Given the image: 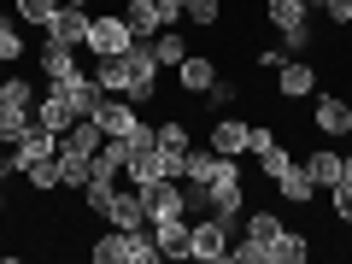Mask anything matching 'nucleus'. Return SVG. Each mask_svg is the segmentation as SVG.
Instances as JSON below:
<instances>
[{"label":"nucleus","mask_w":352,"mask_h":264,"mask_svg":"<svg viewBox=\"0 0 352 264\" xmlns=\"http://www.w3.org/2000/svg\"><path fill=\"white\" fill-rule=\"evenodd\" d=\"M106 223H112V229H153V212H147V200H141V188L129 182V170H124V182L112 188Z\"/></svg>","instance_id":"3"},{"label":"nucleus","mask_w":352,"mask_h":264,"mask_svg":"<svg viewBox=\"0 0 352 264\" xmlns=\"http://www.w3.org/2000/svg\"><path fill=\"white\" fill-rule=\"evenodd\" d=\"M276 94H282V100H305V94H317V65L311 59H288L276 71Z\"/></svg>","instance_id":"18"},{"label":"nucleus","mask_w":352,"mask_h":264,"mask_svg":"<svg viewBox=\"0 0 352 264\" xmlns=\"http://www.w3.org/2000/svg\"><path fill=\"white\" fill-rule=\"evenodd\" d=\"M247 153L258 159L264 182H276V176L288 170L294 159H300V153H288V147H282V135H276V129H264V124H252V147H247Z\"/></svg>","instance_id":"6"},{"label":"nucleus","mask_w":352,"mask_h":264,"mask_svg":"<svg viewBox=\"0 0 352 264\" xmlns=\"http://www.w3.org/2000/svg\"><path fill=\"white\" fill-rule=\"evenodd\" d=\"M0 217H6V194H0Z\"/></svg>","instance_id":"36"},{"label":"nucleus","mask_w":352,"mask_h":264,"mask_svg":"<svg viewBox=\"0 0 352 264\" xmlns=\"http://www.w3.org/2000/svg\"><path fill=\"white\" fill-rule=\"evenodd\" d=\"M65 94H71L76 118H94V112H100V100H106V88L94 82V76H82V71H76V76H65Z\"/></svg>","instance_id":"22"},{"label":"nucleus","mask_w":352,"mask_h":264,"mask_svg":"<svg viewBox=\"0 0 352 264\" xmlns=\"http://www.w3.org/2000/svg\"><path fill=\"white\" fill-rule=\"evenodd\" d=\"M153 241H159V252L170 264H182L194 252V223H188V212L182 217H159V223H153Z\"/></svg>","instance_id":"13"},{"label":"nucleus","mask_w":352,"mask_h":264,"mask_svg":"<svg viewBox=\"0 0 352 264\" xmlns=\"http://www.w3.org/2000/svg\"><path fill=\"white\" fill-rule=\"evenodd\" d=\"M59 6H65V0H12V12L24 18L30 30H47V24H53V12H59Z\"/></svg>","instance_id":"28"},{"label":"nucleus","mask_w":352,"mask_h":264,"mask_svg":"<svg viewBox=\"0 0 352 264\" xmlns=\"http://www.w3.org/2000/svg\"><path fill=\"white\" fill-rule=\"evenodd\" d=\"M300 164L311 170V182H317V188H335V182H340V170H346V153H335V147H323V141H317L311 153H300Z\"/></svg>","instance_id":"19"},{"label":"nucleus","mask_w":352,"mask_h":264,"mask_svg":"<svg viewBox=\"0 0 352 264\" xmlns=\"http://www.w3.org/2000/svg\"><path fill=\"white\" fill-rule=\"evenodd\" d=\"M71 6H88V0H71Z\"/></svg>","instance_id":"38"},{"label":"nucleus","mask_w":352,"mask_h":264,"mask_svg":"<svg viewBox=\"0 0 352 264\" xmlns=\"http://www.w3.org/2000/svg\"><path fill=\"white\" fill-rule=\"evenodd\" d=\"M141 200H147L153 223H159V217H182V212H188V194H182V176H159V182H141Z\"/></svg>","instance_id":"9"},{"label":"nucleus","mask_w":352,"mask_h":264,"mask_svg":"<svg viewBox=\"0 0 352 264\" xmlns=\"http://www.w3.org/2000/svg\"><path fill=\"white\" fill-rule=\"evenodd\" d=\"M24 182H30L36 194H59V188H65V182H59V159H41V164H30V170H24Z\"/></svg>","instance_id":"30"},{"label":"nucleus","mask_w":352,"mask_h":264,"mask_svg":"<svg viewBox=\"0 0 352 264\" xmlns=\"http://www.w3.org/2000/svg\"><path fill=\"white\" fill-rule=\"evenodd\" d=\"M36 124L53 129V135H65V129L76 124V106H71V94H65V82H47L36 94Z\"/></svg>","instance_id":"7"},{"label":"nucleus","mask_w":352,"mask_h":264,"mask_svg":"<svg viewBox=\"0 0 352 264\" xmlns=\"http://www.w3.org/2000/svg\"><path fill=\"white\" fill-rule=\"evenodd\" d=\"M188 258H206V264H229V223L212 212L194 217V252Z\"/></svg>","instance_id":"5"},{"label":"nucleus","mask_w":352,"mask_h":264,"mask_svg":"<svg viewBox=\"0 0 352 264\" xmlns=\"http://www.w3.org/2000/svg\"><path fill=\"white\" fill-rule=\"evenodd\" d=\"M88 24H94V12H88V6H71V0H65L59 12H53V24L41 30V36H53V41H71V47H88Z\"/></svg>","instance_id":"15"},{"label":"nucleus","mask_w":352,"mask_h":264,"mask_svg":"<svg viewBox=\"0 0 352 264\" xmlns=\"http://www.w3.org/2000/svg\"><path fill=\"white\" fill-rule=\"evenodd\" d=\"M88 258L94 264H164L153 229H106V235L88 241Z\"/></svg>","instance_id":"1"},{"label":"nucleus","mask_w":352,"mask_h":264,"mask_svg":"<svg viewBox=\"0 0 352 264\" xmlns=\"http://www.w3.org/2000/svg\"><path fill=\"white\" fill-rule=\"evenodd\" d=\"M0 112H36V82L30 76H0Z\"/></svg>","instance_id":"24"},{"label":"nucleus","mask_w":352,"mask_h":264,"mask_svg":"<svg viewBox=\"0 0 352 264\" xmlns=\"http://www.w3.org/2000/svg\"><path fill=\"white\" fill-rule=\"evenodd\" d=\"M176 82H182V94H194V100H200L206 88L217 82V65L206 59V53H188V59L176 65Z\"/></svg>","instance_id":"21"},{"label":"nucleus","mask_w":352,"mask_h":264,"mask_svg":"<svg viewBox=\"0 0 352 264\" xmlns=\"http://www.w3.org/2000/svg\"><path fill=\"white\" fill-rule=\"evenodd\" d=\"M153 53H159V65H164V71H176V65L188 59V41L176 36V30H159V36H153Z\"/></svg>","instance_id":"29"},{"label":"nucleus","mask_w":352,"mask_h":264,"mask_svg":"<svg viewBox=\"0 0 352 264\" xmlns=\"http://www.w3.org/2000/svg\"><path fill=\"white\" fill-rule=\"evenodd\" d=\"M94 124H100L106 141H129V135H135V124H141V112H135V100H124V94H106L100 112H94Z\"/></svg>","instance_id":"8"},{"label":"nucleus","mask_w":352,"mask_h":264,"mask_svg":"<svg viewBox=\"0 0 352 264\" xmlns=\"http://www.w3.org/2000/svg\"><path fill=\"white\" fill-rule=\"evenodd\" d=\"M82 47H71V41H53V36H41V53H36V65H41V76L47 82H65V76H76L82 71Z\"/></svg>","instance_id":"14"},{"label":"nucleus","mask_w":352,"mask_h":264,"mask_svg":"<svg viewBox=\"0 0 352 264\" xmlns=\"http://www.w3.org/2000/svg\"><path fill=\"white\" fill-rule=\"evenodd\" d=\"M159 176H170L164 170V147L159 141H129V182H159Z\"/></svg>","instance_id":"17"},{"label":"nucleus","mask_w":352,"mask_h":264,"mask_svg":"<svg viewBox=\"0 0 352 264\" xmlns=\"http://www.w3.org/2000/svg\"><path fill=\"white\" fill-rule=\"evenodd\" d=\"M241 182H247V176H241V159H229V153H223L217 176L206 182V212L223 217V223H241V200H247V188H241Z\"/></svg>","instance_id":"2"},{"label":"nucleus","mask_w":352,"mask_h":264,"mask_svg":"<svg viewBox=\"0 0 352 264\" xmlns=\"http://www.w3.org/2000/svg\"><path fill=\"white\" fill-rule=\"evenodd\" d=\"M311 129H317L323 141L352 135V106L340 100V94H317V106H311Z\"/></svg>","instance_id":"11"},{"label":"nucleus","mask_w":352,"mask_h":264,"mask_svg":"<svg viewBox=\"0 0 352 264\" xmlns=\"http://www.w3.org/2000/svg\"><path fill=\"white\" fill-rule=\"evenodd\" d=\"M264 18H270L276 36H294V30L311 24V6H305V0H264Z\"/></svg>","instance_id":"20"},{"label":"nucleus","mask_w":352,"mask_h":264,"mask_svg":"<svg viewBox=\"0 0 352 264\" xmlns=\"http://www.w3.org/2000/svg\"><path fill=\"white\" fill-rule=\"evenodd\" d=\"M12 153V170L24 176L30 164H41V159H53V153H59V135H53V129H41V124H30L24 135H18V147H6Z\"/></svg>","instance_id":"12"},{"label":"nucleus","mask_w":352,"mask_h":264,"mask_svg":"<svg viewBox=\"0 0 352 264\" xmlns=\"http://www.w3.org/2000/svg\"><path fill=\"white\" fill-rule=\"evenodd\" d=\"M288 59H294L288 47H264V53H258V59H252V65H258V71H282V65H288Z\"/></svg>","instance_id":"35"},{"label":"nucleus","mask_w":352,"mask_h":264,"mask_svg":"<svg viewBox=\"0 0 352 264\" xmlns=\"http://www.w3.org/2000/svg\"><path fill=\"white\" fill-rule=\"evenodd\" d=\"M229 264H270V247L252 241V235H241V241H229Z\"/></svg>","instance_id":"31"},{"label":"nucleus","mask_w":352,"mask_h":264,"mask_svg":"<svg viewBox=\"0 0 352 264\" xmlns=\"http://www.w3.org/2000/svg\"><path fill=\"white\" fill-rule=\"evenodd\" d=\"M0 76H6V59H0Z\"/></svg>","instance_id":"37"},{"label":"nucleus","mask_w":352,"mask_h":264,"mask_svg":"<svg viewBox=\"0 0 352 264\" xmlns=\"http://www.w3.org/2000/svg\"><path fill=\"white\" fill-rule=\"evenodd\" d=\"M305 258H311V235H300V229H282L270 241V264H305Z\"/></svg>","instance_id":"25"},{"label":"nucleus","mask_w":352,"mask_h":264,"mask_svg":"<svg viewBox=\"0 0 352 264\" xmlns=\"http://www.w3.org/2000/svg\"><path fill=\"white\" fill-rule=\"evenodd\" d=\"M329 200H335V217H340V223H352V153H346V170H340V182L329 188Z\"/></svg>","instance_id":"32"},{"label":"nucleus","mask_w":352,"mask_h":264,"mask_svg":"<svg viewBox=\"0 0 352 264\" xmlns=\"http://www.w3.org/2000/svg\"><path fill=\"white\" fill-rule=\"evenodd\" d=\"M124 24H129V36H141V41H153L159 36V0H124Z\"/></svg>","instance_id":"23"},{"label":"nucleus","mask_w":352,"mask_h":264,"mask_svg":"<svg viewBox=\"0 0 352 264\" xmlns=\"http://www.w3.org/2000/svg\"><path fill=\"white\" fill-rule=\"evenodd\" d=\"M36 124V112H0V147H18V135Z\"/></svg>","instance_id":"34"},{"label":"nucleus","mask_w":352,"mask_h":264,"mask_svg":"<svg viewBox=\"0 0 352 264\" xmlns=\"http://www.w3.org/2000/svg\"><path fill=\"white\" fill-rule=\"evenodd\" d=\"M241 100V82H235V76H223V71H217V82L212 88H206V94H200V106H206V112H229V106H235Z\"/></svg>","instance_id":"26"},{"label":"nucleus","mask_w":352,"mask_h":264,"mask_svg":"<svg viewBox=\"0 0 352 264\" xmlns=\"http://www.w3.org/2000/svg\"><path fill=\"white\" fill-rule=\"evenodd\" d=\"M282 229H288V223H282L276 212H247V217H241V235H252V241H264V247H270V241H276Z\"/></svg>","instance_id":"27"},{"label":"nucleus","mask_w":352,"mask_h":264,"mask_svg":"<svg viewBox=\"0 0 352 264\" xmlns=\"http://www.w3.org/2000/svg\"><path fill=\"white\" fill-rule=\"evenodd\" d=\"M276 194H282V206H294V212H305V206H317V182H311V170H305L300 159H294L288 170L276 176Z\"/></svg>","instance_id":"16"},{"label":"nucleus","mask_w":352,"mask_h":264,"mask_svg":"<svg viewBox=\"0 0 352 264\" xmlns=\"http://www.w3.org/2000/svg\"><path fill=\"white\" fill-rule=\"evenodd\" d=\"M206 147H212V153H229V159H241V153L252 147V124H247V118L217 112V118H212V135H206Z\"/></svg>","instance_id":"10"},{"label":"nucleus","mask_w":352,"mask_h":264,"mask_svg":"<svg viewBox=\"0 0 352 264\" xmlns=\"http://www.w3.org/2000/svg\"><path fill=\"white\" fill-rule=\"evenodd\" d=\"M0 59H6V65H12V59H24V30H18L6 12H0Z\"/></svg>","instance_id":"33"},{"label":"nucleus","mask_w":352,"mask_h":264,"mask_svg":"<svg viewBox=\"0 0 352 264\" xmlns=\"http://www.w3.org/2000/svg\"><path fill=\"white\" fill-rule=\"evenodd\" d=\"M129 24H124V12H94V24H88V53L94 59H112V53H124L129 47Z\"/></svg>","instance_id":"4"}]
</instances>
